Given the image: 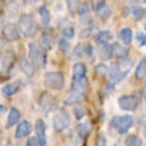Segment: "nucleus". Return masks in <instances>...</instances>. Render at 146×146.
<instances>
[{"instance_id": "nucleus-37", "label": "nucleus", "mask_w": 146, "mask_h": 146, "mask_svg": "<svg viewBox=\"0 0 146 146\" xmlns=\"http://www.w3.org/2000/svg\"><path fill=\"white\" fill-rule=\"evenodd\" d=\"M26 146H41V143H40V138H38V137H35V138H30V140H27Z\"/></svg>"}, {"instance_id": "nucleus-34", "label": "nucleus", "mask_w": 146, "mask_h": 146, "mask_svg": "<svg viewBox=\"0 0 146 146\" xmlns=\"http://www.w3.org/2000/svg\"><path fill=\"white\" fill-rule=\"evenodd\" d=\"M67 5H68V11L70 13H75L80 7V0H67Z\"/></svg>"}, {"instance_id": "nucleus-24", "label": "nucleus", "mask_w": 146, "mask_h": 146, "mask_svg": "<svg viewBox=\"0 0 146 146\" xmlns=\"http://www.w3.org/2000/svg\"><path fill=\"white\" fill-rule=\"evenodd\" d=\"M113 49H114V56L116 57H119V59H124V57H127V48H124L122 44H119V43H114L113 44Z\"/></svg>"}, {"instance_id": "nucleus-2", "label": "nucleus", "mask_w": 146, "mask_h": 146, "mask_svg": "<svg viewBox=\"0 0 146 146\" xmlns=\"http://www.w3.org/2000/svg\"><path fill=\"white\" fill-rule=\"evenodd\" d=\"M27 49H29V59L33 64V67L35 68H43L46 65V54H44L43 49L36 43H29Z\"/></svg>"}, {"instance_id": "nucleus-41", "label": "nucleus", "mask_w": 146, "mask_h": 146, "mask_svg": "<svg viewBox=\"0 0 146 146\" xmlns=\"http://www.w3.org/2000/svg\"><path fill=\"white\" fill-rule=\"evenodd\" d=\"M84 54L88 57H92V46L91 44H84Z\"/></svg>"}, {"instance_id": "nucleus-6", "label": "nucleus", "mask_w": 146, "mask_h": 146, "mask_svg": "<svg viewBox=\"0 0 146 146\" xmlns=\"http://www.w3.org/2000/svg\"><path fill=\"white\" fill-rule=\"evenodd\" d=\"M70 124V116L65 110H57L52 114V127L56 132H64Z\"/></svg>"}, {"instance_id": "nucleus-9", "label": "nucleus", "mask_w": 146, "mask_h": 146, "mask_svg": "<svg viewBox=\"0 0 146 146\" xmlns=\"http://www.w3.org/2000/svg\"><path fill=\"white\" fill-rule=\"evenodd\" d=\"M19 36H21V33H19V26H16V24H13V22H8V24H5L3 29H2V38H3V41H16L19 40Z\"/></svg>"}, {"instance_id": "nucleus-10", "label": "nucleus", "mask_w": 146, "mask_h": 146, "mask_svg": "<svg viewBox=\"0 0 146 146\" xmlns=\"http://www.w3.org/2000/svg\"><path fill=\"white\" fill-rule=\"evenodd\" d=\"M15 62H16V54L13 52V49L5 51L3 54H2V73H3V75L10 73V70L13 68Z\"/></svg>"}, {"instance_id": "nucleus-3", "label": "nucleus", "mask_w": 146, "mask_h": 146, "mask_svg": "<svg viewBox=\"0 0 146 146\" xmlns=\"http://www.w3.org/2000/svg\"><path fill=\"white\" fill-rule=\"evenodd\" d=\"M133 125V119H132L130 114H124V116H116L111 119V127L119 133V135H124L127 133L129 129Z\"/></svg>"}, {"instance_id": "nucleus-4", "label": "nucleus", "mask_w": 146, "mask_h": 146, "mask_svg": "<svg viewBox=\"0 0 146 146\" xmlns=\"http://www.w3.org/2000/svg\"><path fill=\"white\" fill-rule=\"evenodd\" d=\"M125 62H122V59H119V62H116L111 68H110V81L113 84L119 83V81H122L125 76H127L129 73V65H124Z\"/></svg>"}, {"instance_id": "nucleus-19", "label": "nucleus", "mask_w": 146, "mask_h": 146, "mask_svg": "<svg viewBox=\"0 0 146 146\" xmlns=\"http://www.w3.org/2000/svg\"><path fill=\"white\" fill-rule=\"evenodd\" d=\"M135 78L138 81H143L146 78V57H143L141 60L138 62V65H137V68H135Z\"/></svg>"}, {"instance_id": "nucleus-8", "label": "nucleus", "mask_w": 146, "mask_h": 146, "mask_svg": "<svg viewBox=\"0 0 146 146\" xmlns=\"http://www.w3.org/2000/svg\"><path fill=\"white\" fill-rule=\"evenodd\" d=\"M138 103H140V99L133 94L121 95L119 99H117V105H119L121 110H124V111H133L138 106Z\"/></svg>"}, {"instance_id": "nucleus-45", "label": "nucleus", "mask_w": 146, "mask_h": 146, "mask_svg": "<svg viewBox=\"0 0 146 146\" xmlns=\"http://www.w3.org/2000/svg\"><path fill=\"white\" fill-rule=\"evenodd\" d=\"M145 29H146V24H145Z\"/></svg>"}, {"instance_id": "nucleus-40", "label": "nucleus", "mask_w": 146, "mask_h": 146, "mask_svg": "<svg viewBox=\"0 0 146 146\" xmlns=\"http://www.w3.org/2000/svg\"><path fill=\"white\" fill-rule=\"evenodd\" d=\"M95 146H106V138L103 135H99V138H97V143H95Z\"/></svg>"}, {"instance_id": "nucleus-36", "label": "nucleus", "mask_w": 146, "mask_h": 146, "mask_svg": "<svg viewBox=\"0 0 146 146\" xmlns=\"http://www.w3.org/2000/svg\"><path fill=\"white\" fill-rule=\"evenodd\" d=\"M103 7H105V0H92V8L95 11H100Z\"/></svg>"}, {"instance_id": "nucleus-25", "label": "nucleus", "mask_w": 146, "mask_h": 146, "mask_svg": "<svg viewBox=\"0 0 146 146\" xmlns=\"http://www.w3.org/2000/svg\"><path fill=\"white\" fill-rule=\"evenodd\" d=\"M89 130H91V125H89V124H84V122L78 124V127H76V132H78V135H80L81 140H84L86 137H88Z\"/></svg>"}, {"instance_id": "nucleus-20", "label": "nucleus", "mask_w": 146, "mask_h": 146, "mask_svg": "<svg viewBox=\"0 0 146 146\" xmlns=\"http://www.w3.org/2000/svg\"><path fill=\"white\" fill-rule=\"evenodd\" d=\"M119 40L122 41L124 44H129V43H132V40H133V32H132V29H122L119 32Z\"/></svg>"}, {"instance_id": "nucleus-14", "label": "nucleus", "mask_w": 146, "mask_h": 146, "mask_svg": "<svg viewBox=\"0 0 146 146\" xmlns=\"http://www.w3.org/2000/svg\"><path fill=\"white\" fill-rule=\"evenodd\" d=\"M99 56L102 60H110V59L114 56V49H113V44L110 43H102L99 48Z\"/></svg>"}, {"instance_id": "nucleus-7", "label": "nucleus", "mask_w": 146, "mask_h": 146, "mask_svg": "<svg viewBox=\"0 0 146 146\" xmlns=\"http://www.w3.org/2000/svg\"><path fill=\"white\" fill-rule=\"evenodd\" d=\"M56 97L51 94V92H41L40 99H38V106L43 113H51L52 110L56 108Z\"/></svg>"}, {"instance_id": "nucleus-30", "label": "nucleus", "mask_w": 146, "mask_h": 146, "mask_svg": "<svg viewBox=\"0 0 146 146\" xmlns=\"http://www.w3.org/2000/svg\"><path fill=\"white\" fill-rule=\"evenodd\" d=\"M76 11H78V16H80V18H88L89 16V5L88 3H81Z\"/></svg>"}, {"instance_id": "nucleus-33", "label": "nucleus", "mask_w": 146, "mask_h": 146, "mask_svg": "<svg viewBox=\"0 0 146 146\" xmlns=\"http://www.w3.org/2000/svg\"><path fill=\"white\" fill-rule=\"evenodd\" d=\"M84 116H86V108L81 105H76L75 106V117L76 119H83Z\"/></svg>"}, {"instance_id": "nucleus-5", "label": "nucleus", "mask_w": 146, "mask_h": 146, "mask_svg": "<svg viewBox=\"0 0 146 146\" xmlns=\"http://www.w3.org/2000/svg\"><path fill=\"white\" fill-rule=\"evenodd\" d=\"M64 84H65V80H64V75L60 72H48L44 75V86L49 89H59L64 88Z\"/></svg>"}, {"instance_id": "nucleus-26", "label": "nucleus", "mask_w": 146, "mask_h": 146, "mask_svg": "<svg viewBox=\"0 0 146 146\" xmlns=\"http://www.w3.org/2000/svg\"><path fill=\"white\" fill-rule=\"evenodd\" d=\"M80 100H83V99H81V97L75 91H72V89H70L68 95L65 97V105H75V103L80 102Z\"/></svg>"}, {"instance_id": "nucleus-16", "label": "nucleus", "mask_w": 146, "mask_h": 146, "mask_svg": "<svg viewBox=\"0 0 146 146\" xmlns=\"http://www.w3.org/2000/svg\"><path fill=\"white\" fill-rule=\"evenodd\" d=\"M21 122V111L18 108H11L8 111V119H7V127H13Z\"/></svg>"}, {"instance_id": "nucleus-1", "label": "nucleus", "mask_w": 146, "mask_h": 146, "mask_svg": "<svg viewBox=\"0 0 146 146\" xmlns=\"http://www.w3.org/2000/svg\"><path fill=\"white\" fill-rule=\"evenodd\" d=\"M19 30L24 36H33L36 32H38V24H36L35 18L32 15H21L19 18Z\"/></svg>"}, {"instance_id": "nucleus-17", "label": "nucleus", "mask_w": 146, "mask_h": 146, "mask_svg": "<svg viewBox=\"0 0 146 146\" xmlns=\"http://www.w3.org/2000/svg\"><path fill=\"white\" fill-rule=\"evenodd\" d=\"M40 48L43 51H49L52 48V35L49 30H44L41 33V38H40Z\"/></svg>"}, {"instance_id": "nucleus-18", "label": "nucleus", "mask_w": 146, "mask_h": 146, "mask_svg": "<svg viewBox=\"0 0 146 146\" xmlns=\"http://www.w3.org/2000/svg\"><path fill=\"white\" fill-rule=\"evenodd\" d=\"M86 65L83 62H76L73 65V80H81V78H86Z\"/></svg>"}, {"instance_id": "nucleus-12", "label": "nucleus", "mask_w": 146, "mask_h": 146, "mask_svg": "<svg viewBox=\"0 0 146 146\" xmlns=\"http://www.w3.org/2000/svg\"><path fill=\"white\" fill-rule=\"evenodd\" d=\"M21 86H22L21 81H11V83H7L3 88H2V95H3V97H11V95H15L16 92L21 89Z\"/></svg>"}, {"instance_id": "nucleus-11", "label": "nucleus", "mask_w": 146, "mask_h": 146, "mask_svg": "<svg viewBox=\"0 0 146 146\" xmlns=\"http://www.w3.org/2000/svg\"><path fill=\"white\" fill-rule=\"evenodd\" d=\"M72 91H75L81 99H86V95L89 92V83L86 78H81V80H73V86Z\"/></svg>"}, {"instance_id": "nucleus-15", "label": "nucleus", "mask_w": 146, "mask_h": 146, "mask_svg": "<svg viewBox=\"0 0 146 146\" xmlns=\"http://www.w3.org/2000/svg\"><path fill=\"white\" fill-rule=\"evenodd\" d=\"M19 68L22 70V72L26 73L27 76H33V73H35V67H33V64L30 62V59H26V57H19Z\"/></svg>"}, {"instance_id": "nucleus-39", "label": "nucleus", "mask_w": 146, "mask_h": 146, "mask_svg": "<svg viewBox=\"0 0 146 146\" xmlns=\"http://www.w3.org/2000/svg\"><path fill=\"white\" fill-rule=\"evenodd\" d=\"M83 54H84V46L83 44H78V46L75 48V56L80 57V56H83Z\"/></svg>"}, {"instance_id": "nucleus-42", "label": "nucleus", "mask_w": 146, "mask_h": 146, "mask_svg": "<svg viewBox=\"0 0 146 146\" xmlns=\"http://www.w3.org/2000/svg\"><path fill=\"white\" fill-rule=\"evenodd\" d=\"M130 5H138V3H146V0H127Z\"/></svg>"}, {"instance_id": "nucleus-27", "label": "nucleus", "mask_w": 146, "mask_h": 146, "mask_svg": "<svg viewBox=\"0 0 146 146\" xmlns=\"http://www.w3.org/2000/svg\"><path fill=\"white\" fill-rule=\"evenodd\" d=\"M125 146H143V141L137 135H129L125 138Z\"/></svg>"}, {"instance_id": "nucleus-13", "label": "nucleus", "mask_w": 146, "mask_h": 146, "mask_svg": "<svg viewBox=\"0 0 146 146\" xmlns=\"http://www.w3.org/2000/svg\"><path fill=\"white\" fill-rule=\"evenodd\" d=\"M30 130H32V125H30L29 121H21L15 130V137L16 138H24V137L30 135Z\"/></svg>"}, {"instance_id": "nucleus-38", "label": "nucleus", "mask_w": 146, "mask_h": 146, "mask_svg": "<svg viewBox=\"0 0 146 146\" xmlns=\"http://www.w3.org/2000/svg\"><path fill=\"white\" fill-rule=\"evenodd\" d=\"M137 41H138L140 46H145L146 44V33H138L137 35Z\"/></svg>"}, {"instance_id": "nucleus-29", "label": "nucleus", "mask_w": 146, "mask_h": 146, "mask_svg": "<svg viewBox=\"0 0 146 146\" xmlns=\"http://www.w3.org/2000/svg\"><path fill=\"white\" fill-rule=\"evenodd\" d=\"M62 36L64 38H67V40H70V38H73L75 36V29H73V26H65L62 29Z\"/></svg>"}, {"instance_id": "nucleus-44", "label": "nucleus", "mask_w": 146, "mask_h": 146, "mask_svg": "<svg viewBox=\"0 0 146 146\" xmlns=\"http://www.w3.org/2000/svg\"><path fill=\"white\" fill-rule=\"evenodd\" d=\"M143 133H145V138H146V125H145V129H143Z\"/></svg>"}, {"instance_id": "nucleus-22", "label": "nucleus", "mask_w": 146, "mask_h": 146, "mask_svg": "<svg viewBox=\"0 0 146 146\" xmlns=\"http://www.w3.org/2000/svg\"><path fill=\"white\" fill-rule=\"evenodd\" d=\"M38 15L41 18V22H43V26H48L49 22H51V15H49V10L46 7H40L38 8Z\"/></svg>"}, {"instance_id": "nucleus-43", "label": "nucleus", "mask_w": 146, "mask_h": 146, "mask_svg": "<svg viewBox=\"0 0 146 146\" xmlns=\"http://www.w3.org/2000/svg\"><path fill=\"white\" fill-rule=\"evenodd\" d=\"M0 111H2V113H5V111H7V106L2 105V106H0Z\"/></svg>"}, {"instance_id": "nucleus-31", "label": "nucleus", "mask_w": 146, "mask_h": 146, "mask_svg": "<svg viewBox=\"0 0 146 146\" xmlns=\"http://www.w3.org/2000/svg\"><path fill=\"white\" fill-rule=\"evenodd\" d=\"M95 73H97L99 76H106V75H110V68L105 64H99V65L95 67Z\"/></svg>"}, {"instance_id": "nucleus-23", "label": "nucleus", "mask_w": 146, "mask_h": 146, "mask_svg": "<svg viewBox=\"0 0 146 146\" xmlns=\"http://www.w3.org/2000/svg\"><path fill=\"white\" fill-rule=\"evenodd\" d=\"M35 133H36V137H40V138H43L44 137V133H46V124H44V121L43 119H36V122H35Z\"/></svg>"}, {"instance_id": "nucleus-35", "label": "nucleus", "mask_w": 146, "mask_h": 146, "mask_svg": "<svg viewBox=\"0 0 146 146\" xmlns=\"http://www.w3.org/2000/svg\"><path fill=\"white\" fill-rule=\"evenodd\" d=\"M97 13H99V16H100L102 19H108L110 16H111V10H110L108 7H103L102 10H100V11H97Z\"/></svg>"}, {"instance_id": "nucleus-32", "label": "nucleus", "mask_w": 146, "mask_h": 146, "mask_svg": "<svg viewBox=\"0 0 146 146\" xmlns=\"http://www.w3.org/2000/svg\"><path fill=\"white\" fill-rule=\"evenodd\" d=\"M57 44H59V48H60V51L64 52V54H67L68 52V49H70V44H68V40L67 38H59V41H57Z\"/></svg>"}, {"instance_id": "nucleus-21", "label": "nucleus", "mask_w": 146, "mask_h": 146, "mask_svg": "<svg viewBox=\"0 0 146 146\" xmlns=\"http://www.w3.org/2000/svg\"><path fill=\"white\" fill-rule=\"evenodd\" d=\"M111 36H113V35H111L110 30H100V32L94 36V40L97 41V43L102 44V43H108V41L111 40Z\"/></svg>"}, {"instance_id": "nucleus-28", "label": "nucleus", "mask_w": 146, "mask_h": 146, "mask_svg": "<svg viewBox=\"0 0 146 146\" xmlns=\"http://www.w3.org/2000/svg\"><path fill=\"white\" fill-rule=\"evenodd\" d=\"M130 13H132V16H133V19H141L143 16H145V8H141V7H132L130 8Z\"/></svg>"}]
</instances>
